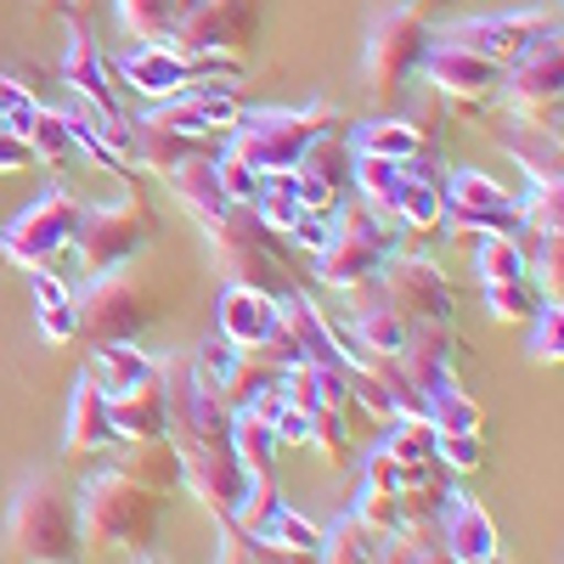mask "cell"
Wrapping results in <instances>:
<instances>
[{
	"instance_id": "6da1fadb",
	"label": "cell",
	"mask_w": 564,
	"mask_h": 564,
	"mask_svg": "<svg viewBox=\"0 0 564 564\" xmlns=\"http://www.w3.org/2000/svg\"><path fill=\"white\" fill-rule=\"evenodd\" d=\"M175 198L193 209V220L204 226V238L215 243L220 265L231 271V282H254V289H271V271L282 254V238L238 198H226L215 186V159H186L175 175Z\"/></svg>"
},
{
	"instance_id": "7a4b0ae2",
	"label": "cell",
	"mask_w": 564,
	"mask_h": 564,
	"mask_svg": "<svg viewBox=\"0 0 564 564\" xmlns=\"http://www.w3.org/2000/svg\"><path fill=\"white\" fill-rule=\"evenodd\" d=\"M79 531L90 547H119V553H148L159 525H164V497L135 486L124 475H113V468H102V475H90L79 486Z\"/></svg>"
},
{
	"instance_id": "3957f363",
	"label": "cell",
	"mask_w": 564,
	"mask_h": 564,
	"mask_svg": "<svg viewBox=\"0 0 564 564\" xmlns=\"http://www.w3.org/2000/svg\"><path fill=\"white\" fill-rule=\"evenodd\" d=\"M339 108H327V102H311V108H249L238 113V124H231V148L226 153H238L249 170L271 175V170H300V159L311 153V141L322 135H334Z\"/></svg>"
},
{
	"instance_id": "277c9868",
	"label": "cell",
	"mask_w": 564,
	"mask_h": 564,
	"mask_svg": "<svg viewBox=\"0 0 564 564\" xmlns=\"http://www.w3.org/2000/svg\"><path fill=\"white\" fill-rule=\"evenodd\" d=\"M7 547L23 564H79L85 553L79 502L57 480H29L7 513Z\"/></svg>"
},
{
	"instance_id": "5b68a950",
	"label": "cell",
	"mask_w": 564,
	"mask_h": 564,
	"mask_svg": "<svg viewBox=\"0 0 564 564\" xmlns=\"http://www.w3.org/2000/svg\"><path fill=\"white\" fill-rule=\"evenodd\" d=\"M74 322L90 345H135L159 322V300L135 271H90L85 289L74 294Z\"/></svg>"
},
{
	"instance_id": "8992f818",
	"label": "cell",
	"mask_w": 564,
	"mask_h": 564,
	"mask_svg": "<svg viewBox=\"0 0 564 564\" xmlns=\"http://www.w3.org/2000/svg\"><path fill=\"white\" fill-rule=\"evenodd\" d=\"M159 379H164V435L181 452H220V446H231V406L193 367V356H164Z\"/></svg>"
},
{
	"instance_id": "52a82bcc",
	"label": "cell",
	"mask_w": 564,
	"mask_h": 564,
	"mask_svg": "<svg viewBox=\"0 0 564 564\" xmlns=\"http://www.w3.org/2000/svg\"><path fill=\"white\" fill-rule=\"evenodd\" d=\"M395 238L401 226L372 209V204H350V209H334V231H327V249L316 254V276L327 289H367L379 265L395 254Z\"/></svg>"
},
{
	"instance_id": "ba28073f",
	"label": "cell",
	"mask_w": 564,
	"mask_h": 564,
	"mask_svg": "<svg viewBox=\"0 0 564 564\" xmlns=\"http://www.w3.org/2000/svg\"><path fill=\"white\" fill-rule=\"evenodd\" d=\"M441 7V0H406V7H390L372 18L367 29V85L379 102H395L406 79L417 74L423 52H430V12Z\"/></svg>"
},
{
	"instance_id": "9c48e42d",
	"label": "cell",
	"mask_w": 564,
	"mask_h": 564,
	"mask_svg": "<svg viewBox=\"0 0 564 564\" xmlns=\"http://www.w3.org/2000/svg\"><path fill=\"white\" fill-rule=\"evenodd\" d=\"M170 40L186 57H215L243 74L254 40H260V0H186Z\"/></svg>"
},
{
	"instance_id": "30bf717a",
	"label": "cell",
	"mask_w": 564,
	"mask_h": 564,
	"mask_svg": "<svg viewBox=\"0 0 564 564\" xmlns=\"http://www.w3.org/2000/svg\"><path fill=\"white\" fill-rule=\"evenodd\" d=\"M79 215H85V204L68 193V186H52V193H40L7 231H0V254H7L12 265H23V271L57 265L74 249Z\"/></svg>"
},
{
	"instance_id": "8fae6325",
	"label": "cell",
	"mask_w": 564,
	"mask_h": 564,
	"mask_svg": "<svg viewBox=\"0 0 564 564\" xmlns=\"http://www.w3.org/2000/svg\"><path fill=\"white\" fill-rule=\"evenodd\" d=\"M148 238H153V209L135 193H124L113 204H85L79 231H74V254L85 271H113L148 249Z\"/></svg>"
},
{
	"instance_id": "7c38bea8",
	"label": "cell",
	"mask_w": 564,
	"mask_h": 564,
	"mask_svg": "<svg viewBox=\"0 0 564 564\" xmlns=\"http://www.w3.org/2000/svg\"><path fill=\"white\" fill-rule=\"evenodd\" d=\"M441 204L457 226V238H520V198H508V186H497L486 170H452L441 181Z\"/></svg>"
},
{
	"instance_id": "4fadbf2b",
	"label": "cell",
	"mask_w": 564,
	"mask_h": 564,
	"mask_svg": "<svg viewBox=\"0 0 564 564\" xmlns=\"http://www.w3.org/2000/svg\"><path fill=\"white\" fill-rule=\"evenodd\" d=\"M502 97H508V113L520 119H536V124H558V97H564V40H558V23L542 29L513 68H502Z\"/></svg>"
},
{
	"instance_id": "5bb4252c",
	"label": "cell",
	"mask_w": 564,
	"mask_h": 564,
	"mask_svg": "<svg viewBox=\"0 0 564 564\" xmlns=\"http://www.w3.org/2000/svg\"><path fill=\"white\" fill-rule=\"evenodd\" d=\"M372 282H379V300L395 305L406 322H457L452 276L430 254H390Z\"/></svg>"
},
{
	"instance_id": "9a60e30c",
	"label": "cell",
	"mask_w": 564,
	"mask_h": 564,
	"mask_svg": "<svg viewBox=\"0 0 564 564\" xmlns=\"http://www.w3.org/2000/svg\"><path fill=\"white\" fill-rule=\"evenodd\" d=\"M423 79H430L435 90H446V97L463 108V113H475L486 97H497V85H502V68L497 63H486V57H475L468 45H457V40H430V52H423Z\"/></svg>"
},
{
	"instance_id": "2e32d148",
	"label": "cell",
	"mask_w": 564,
	"mask_h": 564,
	"mask_svg": "<svg viewBox=\"0 0 564 564\" xmlns=\"http://www.w3.org/2000/svg\"><path fill=\"white\" fill-rule=\"evenodd\" d=\"M181 486H193V497L215 513L220 525H238V513L249 502V468L238 463V452H181Z\"/></svg>"
},
{
	"instance_id": "e0dca14e",
	"label": "cell",
	"mask_w": 564,
	"mask_h": 564,
	"mask_svg": "<svg viewBox=\"0 0 564 564\" xmlns=\"http://www.w3.org/2000/svg\"><path fill=\"white\" fill-rule=\"evenodd\" d=\"M553 23H558L553 12L531 7V12H497V18H468V23H452V29H446V40L468 45L475 57H486V63H497V68H513L525 45H531L542 29H553Z\"/></svg>"
},
{
	"instance_id": "ac0fdd59",
	"label": "cell",
	"mask_w": 564,
	"mask_h": 564,
	"mask_svg": "<svg viewBox=\"0 0 564 564\" xmlns=\"http://www.w3.org/2000/svg\"><path fill=\"white\" fill-rule=\"evenodd\" d=\"M119 79L135 90V97L170 102V97H181V90L198 85V68H193V57H186L175 40H148V45H135V52H124Z\"/></svg>"
},
{
	"instance_id": "d6986e66",
	"label": "cell",
	"mask_w": 564,
	"mask_h": 564,
	"mask_svg": "<svg viewBox=\"0 0 564 564\" xmlns=\"http://www.w3.org/2000/svg\"><path fill=\"white\" fill-rule=\"evenodd\" d=\"M435 531H441V542L452 547L457 564H491V558H502V536L491 525V513L468 491H446V502L435 513Z\"/></svg>"
},
{
	"instance_id": "ffe728a7",
	"label": "cell",
	"mask_w": 564,
	"mask_h": 564,
	"mask_svg": "<svg viewBox=\"0 0 564 564\" xmlns=\"http://www.w3.org/2000/svg\"><path fill=\"white\" fill-rule=\"evenodd\" d=\"M345 141H350V153L395 159V164H423V170H435V159H441L435 124H412V119H361Z\"/></svg>"
},
{
	"instance_id": "44dd1931",
	"label": "cell",
	"mask_w": 564,
	"mask_h": 564,
	"mask_svg": "<svg viewBox=\"0 0 564 564\" xmlns=\"http://www.w3.org/2000/svg\"><path fill=\"white\" fill-rule=\"evenodd\" d=\"M63 79L79 90L85 108H97L102 119H130L124 102H119V79H113V63L97 52V40L90 34H68V52H63Z\"/></svg>"
},
{
	"instance_id": "7402d4cb",
	"label": "cell",
	"mask_w": 564,
	"mask_h": 564,
	"mask_svg": "<svg viewBox=\"0 0 564 564\" xmlns=\"http://www.w3.org/2000/svg\"><path fill=\"white\" fill-rule=\"evenodd\" d=\"M276 334V294L254 289V282H226L220 294V339L238 350H265Z\"/></svg>"
},
{
	"instance_id": "603a6c76",
	"label": "cell",
	"mask_w": 564,
	"mask_h": 564,
	"mask_svg": "<svg viewBox=\"0 0 564 564\" xmlns=\"http://www.w3.org/2000/svg\"><path fill=\"white\" fill-rule=\"evenodd\" d=\"M238 97H231L226 85H193V90H181V97H170V102H159V124H170V130H181V135H215V130H231L238 124Z\"/></svg>"
},
{
	"instance_id": "cb8c5ba5",
	"label": "cell",
	"mask_w": 564,
	"mask_h": 564,
	"mask_svg": "<svg viewBox=\"0 0 564 564\" xmlns=\"http://www.w3.org/2000/svg\"><path fill=\"white\" fill-rule=\"evenodd\" d=\"M491 135H497V148L520 164V170H531V181H558V164H564V153H558V124H536V119H520V113H502L497 124H491Z\"/></svg>"
},
{
	"instance_id": "d4e9b609",
	"label": "cell",
	"mask_w": 564,
	"mask_h": 564,
	"mask_svg": "<svg viewBox=\"0 0 564 564\" xmlns=\"http://www.w3.org/2000/svg\"><path fill=\"white\" fill-rule=\"evenodd\" d=\"M108 468H113V475H124V480H135V486L159 491V497H170V491L181 486V446H175L170 435L119 441V446L108 452Z\"/></svg>"
},
{
	"instance_id": "484cf974",
	"label": "cell",
	"mask_w": 564,
	"mask_h": 564,
	"mask_svg": "<svg viewBox=\"0 0 564 564\" xmlns=\"http://www.w3.org/2000/svg\"><path fill=\"white\" fill-rule=\"evenodd\" d=\"M68 457H108L119 446V430H113V417H108V401L102 390L79 379L74 395H68Z\"/></svg>"
},
{
	"instance_id": "4316f807",
	"label": "cell",
	"mask_w": 564,
	"mask_h": 564,
	"mask_svg": "<svg viewBox=\"0 0 564 564\" xmlns=\"http://www.w3.org/2000/svg\"><path fill=\"white\" fill-rule=\"evenodd\" d=\"M186 159H198V135H181L170 124H159L153 113L148 119H130V164L153 170V175H175Z\"/></svg>"
},
{
	"instance_id": "83f0119b",
	"label": "cell",
	"mask_w": 564,
	"mask_h": 564,
	"mask_svg": "<svg viewBox=\"0 0 564 564\" xmlns=\"http://www.w3.org/2000/svg\"><path fill=\"white\" fill-rule=\"evenodd\" d=\"M85 379L102 390V401H113V395H130L141 384H153L159 361L148 350H135V345H97V350H90V372H85Z\"/></svg>"
},
{
	"instance_id": "f1b7e54d",
	"label": "cell",
	"mask_w": 564,
	"mask_h": 564,
	"mask_svg": "<svg viewBox=\"0 0 564 564\" xmlns=\"http://www.w3.org/2000/svg\"><path fill=\"white\" fill-rule=\"evenodd\" d=\"M401 231H435L446 220V204H441V181L423 170V164H406L401 186H395V198L384 209Z\"/></svg>"
},
{
	"instance_id": "f546056e",
	"label": "cell",
	"mask_w": 564,
	"mask_h": 564,
	"mask_svg": "<svg viewBox=\"0 0 564 564\" xmlns=\"http://www.w3.org/2000/svg\"><path fill=\"white\" fill-rule=\"evenodd\" d=\"M406 334H412V322L395 311V305H361L356 316H350V339H356V350L350 356H401L406 350Z\"/></svg>"
},
{
	"instance_id": "4dcf8cb0",
	"label": "cell",
	"mask_w": 564,
	"mask_h": 564,
	"mask_svg": "<svg viewBox=\"0 0 564 564\" xmlns=\"http://www.w3.org/2000/svg\"><path fill=\"white\" fill-rule=\"evenodd\" d=\"M108 417H113L119 441L164 435V379L141 384V390H130V395H113V401H108Z\"/></svg>"
},
{
	"instance_id": "1f68e13d",
	"label": "cell",
	"mask_w": 564,
	"mask_h": 564,
	"mask_svg": "<svg viewBox=\"0 0 564 564\" xmlns=\"http://www.w3.org/2000/svg\"><path fill=\"white\" fill-rule=\"evenodd\" d=\"M379 564H457L452 547L441 542L435 520H417V525H395L379 542Z\"/></svg>"
},
{
	"instance_id": "d6a6232c",
	"label": "cell",
	"mask_w": 564,
	"mask_h": 564,
	"mask_svg": "<svg viewBox=\"0 0 564 564\" xmlns=\"http://www.w3.org/2000/svg\"><path fill=\"white\" fill-rule=\"evenodd\" d=\"M231 452H238V463L249 468V480H271V468H276V430L265 417L254 412H231Z\"/></svg>"
},
{
	"instance_id": "836d02e7",
	"label": "cell",
	"mask_w": 564,
	"mask_h": 564,
	"mask_svg": "<svg viewBox=\"0 0 564 564\" xmlns=\"http://www.w3.org/2000/svg\"><path fill=\"white\" fill-rule=\"evenodd\" d=\"M276 238H289V226L305 215L300 209V175L294 170H271V175H260V193H254V204H249Z\"/></svg>"
},
{
	"instance_id": "e575fe53",
	"label": "cell",
	"mask_w": 564,
	"mask_h": 564,
	"mask_svg": "<svg viewBox=\"0 0 564 564\" xmlns=\"http://www.w3.org/2000/svg\"><path fill=\"white\" fill-rule=\"evenodd\" d=\"M271 384H282V361L271 350H238V367H231V379L220 384V401L238 412V406H249Z\"/></svg>"
},
{
	"instance_id": "d590c367",
	"label": "cell",
	"mask_w": 564,
	"mask_h": 564,
	"mask_svg": "<svg viewBox=\"0 0 564 564\" xmlns=\"http://www.w3.org/2000/svg\"><path fill=\"white\" fill-rule=\"evenodd\" d=\"M322 564H379V536H372L356 513H339L334 525L322 531Z\"/></svg>"
},
{
	"instance_id": "8d00e7d4",
	"label": "cell",
	"mask_w": 564,
	"mask_h": 564,
	"mask_svg": "<svg viewBox=\"0 0 564 564\" xmlns=\"http://www.w3.org/2000/svg\"><path fill=\"white\" fill-rule=\"evenodd\" d=\"M34 300H40V334L52 345H68L79 339V322H74V294L52 271H34Z\"/></svg>"
},
{
	"instance_id": "74e56055",
	"label": "cell",
	"mask_w": 564,
	"mask_h": 564,
	"mask_svg": "<svg viewBox=\"0 0 564 564\" xmlns=\"http://www.w3.org/2000/svg\"><path fill=\"white\" fill-rule=\"evenodd\" d=\"M243 536H260V542H276V547H300V553H322V525H311L305 513L289 508V502H276L265 520L254 531H243Z\"/></svg>"
},
{
	"instance_id": "f35d334b",
	"label": "cell",
	"mask_w": 564,
	"mask_h": 564,
	"mask_svg": "<svg viewBox=\"0 0 564 564\" xmlns=\"http://www.w3.org/2000/svg\"><path fill=\"white\" fill-rule=\"evenodd\" d=\"M475 271H480V282H520V276H531L520 238H475Z\"/></svg>"
},
{
	"instance_id": "ab89813d",
	"label": "cell",
	"mask_w": 564,
	"mask_h": 564,
	"mask_svg": "<svg viewBox=\"0 0 564 564\" xmlns=\"http://www.w3.org/2000/svg\"><path fill=\"white\" fill-rule=\"evenodd\" d=\"M181 12H186V0H119V23L141 40H170Z\"/></svg>"
},
{
	"instance_id": "60d3db41",
	"label": "cell",
	"mask_w": 564,
	"mask_h": 564,
	"mask_svg": "<svg viewBox=\"0 0 564 564\" xmlns=\"http://www.w3.org/2000/svg\"><path fill=\"white\" fill-rule=\"evenodd\" d=\"M435 423L430 417H390V435H384V452L401 457V463H435Z\"/></svg>"
},
{
	"instance_id": "b9f144b4",
	"label": "cell",
	"mask_w": 564,
	"mask_h": 564,
	"mask_svg": "<svg viewBox=\"0 0 564 564\" xmlns=\"http://www.w3.org/2000/svg\"><path fill=\"white\" fill-rule=\"evenodd\" d=\"M558 356H564V300H542L531 316V361L558 367Z\"/></svg>"
},
{
	"instance_id": "7bdbcfd3",
	"label": "cell",
	"mask_w": 564,
	"mask_h": 564,
	"mask_svg": "<svg viewBox=\"0 0 564 564\" xmlns=\"http://www.w3.org/2000/svg\"><path fill=\"white\" fill-rule=\"evenodd\" d=\"M536 305H542V294H531V276H520V282H486L491 322H531Z\"/></svg>"
},
{
	"instance_id": "ee69618b",
	"label": "cell",
	"mask_w": 564,
	"mask_h": 564,
	"mask_svg": "<svg viewBox=\"0 0 564 564\" xmlns=\"http://www.w3.org/2000/svg\"><path fill=\"white\" fill-rule=\"evenodd\" d=\"M29 148H34V159L40 164H57V159H68V148H74V135H68V119L63 113H52V108H40L34 113V124H29Z\"/></svg>"
},
{
	"instance_id": "f6af8a7d",
	"label": "cell",
	"mask_w": 564,
	"mask_h": 564,
	"mask_svg": "<svg viewBox=\"0 0 564 564\" xmlns=\"http://www.w3.org/2000/svg\"><path fill=\"white\" fill-rule=\"evenodd\" d=\"M558 215H564V186L558 181H531V198H520L525 231H558ZM525 231H520V238H525Z\"/></svg>"
},
{
	"instance_id": "bcb514c9",
	"label": "cell",
	"mask_w": 564,
	"mask_h": 564,
	"mask_svg": "<svg viewBox=\"0 0 564 564\" xmlns=\"http://www.w3.org/2000/svg\"><path fill=\"white\" fill-rule=\"evenodd\" d=\"M350 513H356V520H361L372 536H379V542L401 525V502H395V491H379V486H361V497H356Z\"/></svg>"
},
{
	"instance_id": "7dc6e473",
	"label": "cell",
	"mask_w": 564,
	"mask_h": 564,
	"mask_svg": "<svg viewBox=\"0 0 564 564\" xmlns=\"http://www.w3.org/2000/svg\"><path fill=\"white\" fill-rule=\"evenodd\" d=\"M45 102L34 97L29 85H18V79H0V130H12V135H29V124H34V113H40Z\"/></svg>"
},
{
	"instance_id": "c3c4849f",
	"label": "cell",
	"mask_w": 564,
	"mask_h": 564,
	"mask_svg": "<svg viewBox=\"0 0 564 564\" xmlns=\"http://www.w3.org/2000/svg\"><path fill=\"white\" fill-rule=\"evenodd\" d=\"M435 463H446L452 475H475V468L486 463V441L480 435H435Z\"/></svg>"
},
{
	"instance_id": "681fc988",
	"label": "cell",
	"mask_w": 564,
	"mask_h": 564,
	"mask_svg": "<svg viewBox=\"0 0 564 564\" xmlns=\"http://www.w3.org/2000/svg\"><path fill=\"white\" fill-rule=\"evenodd\" d=\"M193 367H198L204 379H209V384L220 390V384L231 379V367H238V345H231V339H220V334H215V339H204V345L193 350Z\"/></svg>"
},
{
	"instance_id": "f907efd6",
	"label": "cell",
	"mask_w": 564,
	"mask_h": 564,
	"mask_svg": "<svg viewBox=\"0 0 564 564\" xmlns=\"http://www.w3.org/2000/svg\"><path fill=\"white\" fill-rule=\"evenodd\" d=\"M300 175V209L305 215H334L339 209V181H327V175H316V170H294Z\"/></svg>"
},
{
	"instance_id": "816d5d0a",
	"label": "cell",
	"mask_w": 564,
	"mask_h": 564,
	"mask_svg": "<svg viewBox=\"0 0 564 564\" xmlns=\"http://www.w3.org/2000/svg\"><path fill=\"white\" fill-rule=\"evenodd\" d=\"M327 231H334V215H300L294 226H289V243L294 249H305L311 260L327 249Z\"/></svg>"
},
{
	"instance_id": "f5cc1de1",
	"label": "cell",
	"mask_w": 564,
	"mask_h": 564,
	"mask_svg": "<svg viewBox=\"0 0 564 564\" xmlns=\"http://www.w3.org/2000/svg\"><path fill=\"white\" fill-rule=\"evenodd\" d=\"M271 430H276V446H311V412H300V406L289 401V406L276 412Z\"/></svg>"
},
{
	"instance_id": "db71d44e",
	"label": "cell",
	"mask_w": 564,
	"mask_h": 564,
	"mask_svg": "<svg viewBox=\"0 0 564 564\" xmlns=\"http://www.w3.org/2000/svg\"><path fill=\"white\" fill-rule=\"evenodd\" d=\"M40 159H34V148L23 135H12V130H0V175H18V170H34Z\"/></svg>"
},
{
	"instance_id": "11a10c76",
	"label": "cell",
	"mask_w": 564,
	"mask_h": 564,
	"mask_svg": "<svg viewBox=\"0 0 564 564\" xmlns=\"http://www.w3.org/2000/svg\"><path fill=\"white\" fill-rule=\"evenodd\" d=\"M249 547H254V558H260V564H322L316 553H300V547H276V542H260V536H249Z\"/></svg>"
},
{
	"instance_id": "9f6ffc18",
	"label": "cell",
	"mask_w": 564,
	"mask_h": 564,
	"mask_svg": "<svg viewBox=\"0 0 564 564\" xmlns=\"http://www.w3.org/2000/svg\"><path fill=\"white\" fill-rule=\"evenodd\" d=\"M215 564H260L254 558V547H249V536L238 531V525H226V536H220V558Z\"/></svg>"
},
{
	"instance_id": "6f0895ef",
	"label": "cell",
	"mask_w": 564,
	"mask_h": 564,
	"mask_svg": "<svg viewBox=\"0 0 564 564\" xmlns=\"http://www.w3.org/2000/svg\"><path fill=\"white\" fill-rule=\"evenodd\" d=\"M135 564H164V558H141V553H135Z\"/></svg>"
}]
</instances>
